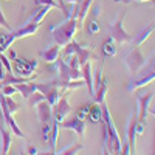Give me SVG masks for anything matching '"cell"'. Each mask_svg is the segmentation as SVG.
Here are the masks:
<instances>
[{
	"mask_svg": "<svg viewBox=\"0 0 155 155\" xmlns=\"http://www.w3.org/2000/svg\"><path fill=\"white\" fill-rule=\"evenodd\" d=\"M81 28V23L76 17H68L65 19L62 23L58 25H51L50 27V33L51 37L56 45L59 47H65L67 44H70L73 41V37L76 34V31Z\"/></svg>",
	"mask_w": 155,
	"mask_h": 155,
	"instance_id": "1",
	"label": "cell"
},
{
	"mask_svg": "<svg viewBox=\"0 0 155 155\" xmlns=\"http://www.w3.org/2000/svg\"><path fill=\"white\" fill-rule=\"evenodd\" d=\"M124 17H126V9L121 11V14L113 23H107V30H109L110 36L116 41V44H121V45L132 42V39H134V36H130L124 30Z\"/></svg>",
	"mask_w": 155,
	"mask_h": 155,
	"instance_id": "2",
	"label": "cell"
},
{
	"mask_svg": "<svg viewBox=\"0 0 155 155\" xmlns=\"http://www.w3.org/2000/svg\"><path fill=\"white\" fill-rule=\"evenodd\" d=\"M123 59H124L126 67H127L129 71H130L132 76H137V74L140 73V70L144 67L146 61H147V59L143 56V53H141L140 47H134L130 51H127Z\"/></svg>",
	"mask_w": 155,
	"mask_h": 155,
	"instance_id": "3",
	"label": "cell"
},
{
	"mask_svg": "<svg viewBox=\"0 0 155 155\" xmlns=\"http://www.w3.org/2000/svg\"><path fill=\"white\" fill-rule=\"evenodd\" d=\"M0 113H2L3 120H5V124L8 126V129L11 130V134H14L16 137L19 138H27V135H25L22 132V129L17 126V123L14 121V118H12V115L9 113L8 107H6V102H5V95L0 92Z\"/></svg>",
	"mask_w": 155,
	"mask_h": 155,
	"instance_id": "4",
	"label": "cell"
},
{
	"mask_svg": "<svg viewBox=\"0 0 155 155\" xmlns=\"http://www.w3.org/2000/svg\"><path fill=\"white\" fill-rule=\"evenodd\" d=\"M37 90H39L41 93H44L47 102H48L51 107L56 106V102H58L59 98H61L59 88L56 87L54 81H53V82H41V84H37Z\"/></svg>",
	"mask_w": 155,
	"mask_h": 155,
	"instance_id": "5",
	"label": "cell"
},
{
	"mask_svg": "<svg viewBox=\"0 0 155 155\" xmlns=\"http://www.w3.org/2000/svg\"><path fill=\"white\" fill-rule=\"evenodd\" d=\"M14 68L16 73L22 78H28L34 73V70L37 68V61L36 59H25V58H16L14 59Z\"/></svg>",
	"mask_w": 155,
	"mask_h": 155,
	"instance_id": "6",
	"label": "cell"
},
{
	"mask_svg": "<svg viewBox=\"0 0 155 155\" xmlns=\"http://www.w3.org/2000/svg\"><path fill=\"white\" fill-rule=\"evenodd\" d=\"M70 112H71V106L68 104L67 95H61L59 101L56 102V106H53V121L62 123Z\"/></svg>",
	"mask_w": 155,
	"mask_h": 155,
	"instance_id": "7",
	"label": "cell"
},
{
	"mask_svg": "<svg viewBox=\"0 0 155 155\" xmlns=\"http://www.w3.org/2000/svg\"><path fill=\"white\" fill-rule=\"evenodd\" d=\"M152 98H153V92L141 93V95H138V96H137V102H138L137 116H138V121H146V116H147L149 109H150Z\"/></svg>",
	"mask_w": 155,
	"mask_h": 155,
	"instance_id": "8",
	"label": "cell"
},
{
	"mask_svg": "<svg viewBox=\"0 0 155 155\" xmlns=\"http://www.w3.org/2000/svg\"><path fill=\"white\" fill-rule=\"evenodd\" d=\"M152 81H155V71H150V73L140 71L137 76H134V79L129 82L127 92H135V90H138V88H141V87L149 85Z\"/></svg>",
	"mask_w": 155,
	"mask_h": 155,
	"instance_id": "9",
	"label": "cell"
},
{
	"mask_svg": "<svg viewBox=\"0 0 155 155\" xmlns=\"http://www.w3.org/2000/svg\"><path fill=\"white\" fill-rule=\"evenodd\" d=\"M137 120L138 116L137 113L130 115V118L127 121V143L129 147H130V155H137V130H135V126H137Z\"/></svg>",
	"mask_w": 155,
	"mask_h": 155,
	"instance_id": "10",
	"label": "cell"
},
{
	"mask_svg": "<svg viewBox=\"0 0 155 155\" xmlns=\"http://www.w3.org/2000/svg\"><path fill=\"white\" fill-rule=\"evenodd\" d=\"M59 127H64V129H71L78 134V137H84V132H85V120H81L78 116H73L70 120H64L62 123H59Z\"/></svg>",
	"mask_w": 155,
	"mask_h": 155,
	"instance_id": "11",
	"label": "cell"
},
{
	"mask_svg": "<svg viewBox=\"0 0 155 155\" xmlns=\"http://www.w3.org/2000/svg\"><path fill=\"white\" fill-rule=\"evenodd\" d=\"M36 109H37V118H39V121H41V124L53 123V107L47 102V99L39 102V104L36 106Z\"/></svg>",
	"mask_w": 155,
	"mask_h": 155,
	"instance_id": "12",
	"label": "cell"
},
{
	"mask_svg": "<svg viewBox=\"0 0 155 155\" xmlns=\"http://www.w3.org/2000/svg\"><path fill=\"white\" fill-rule=\"evenodd\" d=\"M39 27H41V23H34V22H28L23 25V27H20L19 30L16 31H11V34L14 36V39H22V37H28V36H33L37 33Z\"/></svg>",
	"mask_w": 155,
	"mask_h": 155,
	"instance_id": "13",
	"label": "cell"
},
{
	"mask_svg": "<svg viewBox=\"0 0 155 155\" xmlns=\"http://www.w3.org/2000/svg\"><path fill=\"white\" fill-rule=\"evenodd\" d=\"M0 134H2V155H8L9 147L12 144V137H11V130L6 129V126H5L3 116L0 118Z\"/></svg>",
	"mask_w": 155,
	"mask_h": 155,
	"instance_id": "14",
	"label": "cell"
},
{
	"mask_svg": "<svg viewBox=\"0 0 155 155\" xmlns=\"http://www.w3.org/2000/svg\"><path fill=\"white\" fill-rule=\"evenodd\" d=\"M81 74H82V81L85 82L90 96H93L95 90H93V70H92V62H85L81 67Z\"/></svg>",
	"mask_w": 155,
	"mask_h": 155,
	"instance_id": "15",
	"label": "cell"
},
{
	"mask_svg": "<svg viewBox=\"0 0 155 155\" xmlns=\"http://www.w3.org/2000/svg\"><path fill=\"white\" fill-rule=\"evenodd\" d=\"M107 92H109V79H107V78H102L101 84L98 85V88L95 90V93H93V102H96V104H102V102H106Z\"/></svg>",
	"mask_w": 155,
	"mask_h": 155,
	"instance_id": "16",
	"label": "cell"
},
{
	"mask_svg": "<svg viewBox=\"0 0 155 155\" xmlns=\"http://www.w3.org/2000/svg\"><path fill=\"white\" fill-rule=\"evenodd\" d=\"M153 31H155V23H149L146 28H143V30H141V31L132 39L134 47H141V45H143L147 39H149V36H150Z\"/></svg>",
	"mask_w": 155,
	"mask_h": 155,
	"instance_id": "17",
	"label": "cell"
},
{
	"mask_svg": "<svg viewBox=\"0 0 155 155\" xmlns=\"http://www.w3.org/2000/svg\"><path fill=\"white\" fill-rule=\"evenodd\" d=\"M61 48H62V47H59V45L50 47V48H47L45 51H42L41 58H42L45 62H48V64H54V62L59 59V51H61Z\"/></svg>",
	"mask_w": 155,
	"mask_h": 155,
	"instance_id": "18",
	"label": "cell"
},
{
	"mask_svg": "<svg viewBox=\"0 0 155 155\" xmlns=\"http://www.w3.org/2000/svg\"><path fill=\"white\" fill-rule=\"evenodd\" d=\"M118 44H116V41L112 37V36H109L106 41H104V44H102V54H104L106 58H113V56H116V51H118V47H116Z\"/></svg>",
	"mask_w": 155,
	"mask_h": 155,
	"instance_id": "19",
	"label": "cell"
},
{
	"mask_svg": "<svg viewBox=\"0 0 155 155\" xmlns=\"http://www.w3.org/2000/svg\"><path fill=\"white\" fill-rule=\"evenodd\" d=\"M16 88H17V92L25 98V99H28L34 92H37V84L34 81L31 82H23V84H16Z\"/></svg>",
	"mask_w": 155,
	"mask_h": 155,
	"instance_id": "20",
	"label": "cell"
},
{
	"mask_svg": "<svg viewBox=\"0 0 155 155\" xmlns=\"http://www.w3.org/2000/svg\"><path fill=\"white\" fill-rule=\"evenodd\" d=\"M93 2L95 0H79L76 5H78V20H79V23L84 22V19L87 17L88 14V9L93 6Z\"/></svg>",
	"mask_w": 155,
	"mask_h": 155,
	"instance_id": "21",
	"label": "cell"
},
{
	"mask_svg": "<svg viewBox=\"0 0 155 155\" xmlns=\"http://www.w3.org/2000/svg\"><path fill=\"white\" fill-rule=\"evenodd\" d=\"M87 118L92 121V123H102V107L101 104H96V102H93L92 106H90V112H88V116Z\"/></svg>",
	"mask_w": 155,
	"mask_h": 155,
	"instance_id": "22",
	"label": "cell"
},
{
	"mask_svg": "<svg viewBox=\"0 0 155 155\" xmlns=\"http://www.w3.org/2000/svg\"><path fill=\"white\" fill-rule=\"evenodd\" d=\"M54 84H56L58 88H65V90H74V88H81V87L85 85V82L82 79H78V81H61V79H56Z\"/></svg>",
	"mask_w": 155,
	"mask_h": 155,
	"instance_id": "23",
	"label": "cell"
},
{
	"mask_svg": "<svg viewBox=\"0 0 155 155\" xmlns=\"http://www.w3.org/2000/svg\"><path fill=\"white\" fill-rule=\"evenodd\" d=\"M58 138H59V123H58V121H53V124H51L50 138H48V143H50L51 152H56V147H58Z\"/></svg>",
	"mask_w": 155,
	"mask_h": 155,
	"instance_id": "24",
	"label": "cell"
},
{
	"mask_svg": "<svg viewBox=\"0 0 155 155\" xmlns=\"http://www.w3.org/2000/svg\"><path fill=\"white\" fill-rule=\"evenodd\" d=\"M92 54H93V53H92V50H90V48H85V47H82V45H81V47H79V50L76 51V54H74V56L78 58V61H79V65L82 67L85 62H88V61H90Z\"/></svg>",
	"mask_w": 155,
	"mask_h": 155,
	"instance_id": "25",
	"label": "cell"
},
{
	"mask_svg": "<svg viewBox=\"0 0 155 155\" xmlns=\"http://www.w3.org/2000/svg\"><path fill=\"white\" fill-rule=\"evenodd\" d=\"M50 6H41L36 12H33V16L28 19V22H34V23H42V20L45 19V16L50 12Z\"/></svg>",
	"mask_w": 155,
	"mask_h": 155,
	"instance_id": "26",
	"label": "cell"
},
{
	"mask_svg": "<svg viewBox=\"0 0 155 155\" xmlns=\"http://www.w3.org/2000/svg\"><path fill=\"white\" fill-rule=\"evenodd\" d=\"M82 149H84V146H82L81 143H76V144H73V146L65 147L64 150H61V152H59V153H56V155H78Z\"/></svg>",
	"mask_w": 155,
	"mask_h": 155,
	"instance_id": "27",
	"label": "cell"
},
{
	"mask_svg": "<svg viewBox=\"0 0 155 155\" xmlns=\"http://www.w3.org/2000/svg\"><path fill=\"white\" fill-rule=\"evenodd\" d=\"M28 104L31 106V107H36L37 104H39V102H42V101H45V96H44V93H41V92H39V90H37V92H34L28 99Z\"/></svg>",
	"mask_w": 155,
	"mask_h": 155,
	"instance_id": "28",
	"label": "cell"
},
{
	"mask_svg": "<svg viewBox=\"0 0 155 155\" xmlns=\"http://www.w3.org/2000/svg\"><path fill=\"white\" fill-rule=\"evenodd\" d=\"M5 102H6V107H8V110H9V113L11 115H14L16 112H19V109H20V106L17 104V102L12 99L11 96H5Z\"/></svg>",
	"mask_w": 155,
	"mask_h": 155,
	"instance_id": "29",
	"label": "cell"
},
{
	"mask_svg": "<svg viewBox=\"0 0 155 155\" xmlns=\"http://www.w3.org/2000/svg\"><path fill=\"white\" fill-rule=\"evenodd\" d=\"M140 71H143V73H150V71H155V53L146 61L144 64V67L141 68Z\"/></svg>",
	"mask_w": 155,
	"mask_h": 155,
	"instance_id": "30",
	"label": "cell"
},
{
	"mask_svg": "<svg viewBox=\"0 0 155 155\" xmlns=\"http://www.w3.org/2000/svg\"><path fill=\"white\" fill-rule=\"evenodd\" d=\"M99 30H101V27H99V22H98L96 19L88 20V23H87V31H88V34H98Z\"/></svg>",
	"mask_w": 155,
	"mask_h": 155,
	"instance_id": "31",
	"label": "cell"
},
{
	"mask_svg": "<svg viewBox=\"0 0 155 155\" xmlns=\"http://www.w3.org/2000/svg\"><path fill=\"white\" fill-rule=\"evenodd\" d=\"M0 92H2L5 96H14L16 93H19L16 85H2L0 87Z\"/></svg>",
	"mask_w": 155,
	"mask_h": 155,
	"instance_id": "32",
	"label": "cell"
},
{
	"mask_svg": "<svg viewBox=\"0 0 155 155\" xmlns=\"http://www.w3.org/2000/svg\"><path fill=\"white\" fill-rule=\"evenodd\" d=\"M90 106H92V104H85V106H81L79 109H78V112H76V116H78V118L87 120L88 112H90Z\"/></svg>",
	"mask_w": 155,
	"mask_h": 155,
	"instance_id": "33",
	"label": "cell"
},
{
	"mask_svg": "<svg viewBox=\"0 0 155 155\" xmlns=\"http://www.w3.org/2000/svg\"><path fill=\"white\" fill-rule=\"evenodd\" d=\"M36 5H39V6H50V8H59V3H56L54 0H36Z\"/></svg>",
	"mask_w": 155,
	"mask_h": 155,
	"instance_id": "34",
	"label": "cell"
},
{
	"mask_svg": "<svg viewBox=\"0 0 155 155\" xmlns=\"http://www.w3.org/2000/svg\"><path fill=\"white\" fill-rule=\"evenodd\" d=\"M101 81H102V68H99L98 71L93 73V90L98 88V85L101 84Z\"/></svg>",
	"mask_w": 155,
	"mask_h": 155,
	"instance_id": "35",
	"label": "cell"
},
{
	"mask_svg": "<svg viewBox=\"0 0 155 155\" xmlns=\"http://www.w3.org/2000/svg\"><path fill=\"white\" fill-rule=\"evenodd\" d=\"M0 62L3 64V67H5V70H6V73H11L12 71V67H11V62H9V59L3 54V53H0Z\"/></svg>",
	"mask_w": 155,
	"mask_h": 155,
	"instance_id": "36",
	"label": "cell"
},
{
	"mask_svg": "<svg viewBox=\"0 0 155 155\" xmlns=\"http://www.w3.org/2000/svg\"><path fill=\"white\" fill-rule=\"evenodd\" d=\"M50 132H51V126H50V123L42 124V140H44V141H48V138H50Z\"/></svg>",
	"mask_w": 155,
	"mask_h": 155,
	"instance_id": "37",
	"label": "cell"
},
{
	"mask_svg": "<svg viewBox=\"0 0 155 155\" xmlns=\"http://www.w3.org/2000/svg\"><path fill=\"white\" fill-rule=\"evenodd\" d=\"M0 27H3V28H6V30L12 31V27L9 25V22L6 20V17L3 16V12H2V6H0Z\"/></svg>",
	"mask_w": 155,
	"mask_h": 155,
	"instance_id": "38",
	"label": "cell"
},
{
	"mask_svg": "<svg viewBox=\"0 0 155 155\" xmlns=\"http://www.w3.org/2000/svg\"><path fill=\"white\" fill-rule=\"evenodd\" d=\"M113 2H120V3H134V2H138V3H143V2H150V0H113Z\"/></svg>",
	"mask_w": 155,
	"mask_h": 155,
	"instance_id": "39",
	"label": "cell"
},
{
	"mask_svg": "<svg viewBox=\"0 0 155 155\" xmlns=\"http://www.w3.org/2000/svg\"><path fill=\"white\" fill-rule=\"evenodd\" d=\"M25 153H27V155H37L39 152H37V149H36V146H33V144H30V146H28V150H27V152H25Z\"/></svg>",
	"mask_w": 155,
	"mask_h": 155,
	"instance_id": "40",
	"label": "cell"
},
{
	"mask_svg": "<svg viewBox=\"0 0 155 155\" xmlns=\"http://www.w3.org/2000/svg\"><path fill=\"white\" fill-rule=\"evenodd\" d=\"M5 74H6V71H5V67H3V64L0 62V81H2L3 78H5Z\"/></svg>",
	"mask_w": 155,
	"mask_h": 155,
	"instance_id": "41",
	"label": "cell"
},
{
	"mask_svg": "<svg viewBox=\"0 0 155 155\" xmlns=\"http://www.w3.org/2000/svg\"><path fill=\"white\" fill-rule=\"evenodd\" d=\"M92 9H93L92 12H93V16H95V17L99 16V12H101V11H99V6H98V5H96V6H92Z\"/></svg>",
	"mask_w": 155,
	"mask_h": 155,
	"instance_id": "42",
	"label": "cell"
},
{
	"mask_svg": "<svg viewBox=\"0 0 155 155\" xmlns=\"http://www.w3.org/2000/svg\"><path fill=\"white\" fill-rule=\"evenodd\" d=\"M37 155H56V152H51V150L50 152H39Z\"/></svg>",
	"mask_w": 155,
	"mask_h": 155,
	"instance_id": "43",
	"label": "cell"
},
{
	"mask_svg": "<svg viewBox=\"0 0 155 155\" xmlns=\"http://www.w3.org/2000/svg\"><path fill=\"white\" fill-rule=\"evenodd\" d=\"M78 2H79V0H64V3H70V5H74Z\"/></svg>",
	"mask_w": 155,
	"mask_h": 155,
	"instance_id": "44",
	"label": "cell"
},
{
	"mask_svg": "<svg viewBox=\"0 0 155 155\" xmlns=\"http://www.w3.org/2000/svg\"><path fill=\"white\" fill-rule=\"evenodd\" d=\"M9 54H11V58H12V59H16V53H14V51H12V50L9 51Z\"/></svg>",
	"mask_w": 155,
	"mask_h": 155,
	"instance_id": "45",
	"label": "cell"
},
{
	"mask_svg": "<svg viewBox=\"0 0 155 155\" xmlns=\"http://www.w3.org/2000/svg\"><path fill=\"white\" fill-rule=\"evenodd\" d=\"M0 45H2V37H0Z\"/></svg>",
	"mask_w": 155,
	"mask_h": 155,
	"instance_id": "46",
	"label": "cell"
},
{
	"mask_svg": "<svg viewBox=\"0 0 155 155\" xmlns=\"http://www.w3.org/2000/svg\"><path fill=\"white\" fill-rule=\"evenodd\" d=\"M153 155H155V150H153Z\"/></svg>",
	"mask_w": 155,
	"mask_h": 155,
	"instance_id": "47",
	"label": "cell"
}]
</instances>
